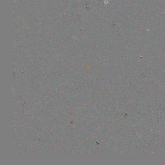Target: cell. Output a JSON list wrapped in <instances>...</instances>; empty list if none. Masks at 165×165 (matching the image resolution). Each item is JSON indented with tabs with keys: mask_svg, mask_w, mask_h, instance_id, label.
I'll list each match as a JSON object with an SVG mask.
<instances>
[]
</instances>
